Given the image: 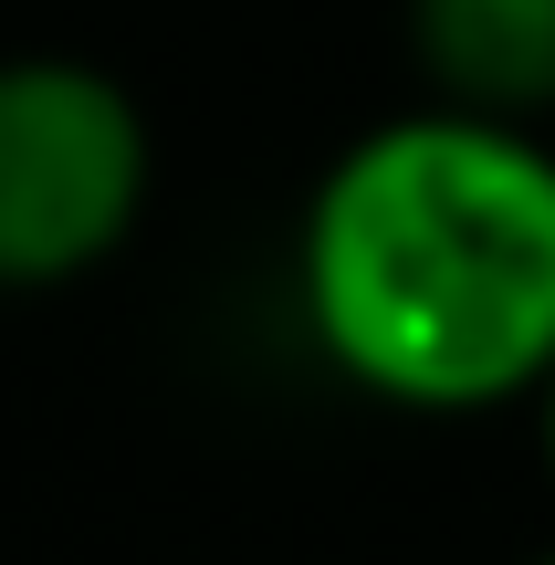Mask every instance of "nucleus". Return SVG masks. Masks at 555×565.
Returning a JSON list of instances; mask_svg holds the SVG:
<instances>
[{
	"mask_svg": "<svg viewBox=\"0 0 555 565\" xmlns=\"http://www.w3.org/2000/svg\"><path fill=\"white\" fill-rule=\"evenodd\" d=\"M293 303L346 387L419 419L514 408L555 366V147L440 95L314 179Z\"/></svg>",
	"mask_w": 555,
	"mask_h": 565,
	"instance_id": "nucleus-1",
	"label": "nucleus"
},
{
	"mask_svg": "<svg viewBox=\"0 0 555 565\" xmlns=\"http://www.w3.org/2000/svg\"><path fill=\"white\" fill-rule=\"evenodd\" d=\"M147 105L84 53H0V294H63L147 221Z\"/></svg>",
	"mask_w": 555,
	"mask_h": 565,
	"instance_id": "nucleus-2",
	"label": "nucleus"
},
{
	"mask_svg": "<svg viewBox=\"0 0 555 565\" xmlns=\"http://www.w3.org/2000/svg\"><path fill=\"white\" fill-rule=\"evenodd\" d=\"M419 74L482 116H545L555 105V0H409Z\"/></svg>",
	"mask_w": 555,
	"mask_h": 565,
	"instance_id": "nucleus-3",
	"label": "nucleus"
},
{
	"mask_svg": "<svg viewBox=\"0 0 555 565\" xmlns=\"http://www.w3.org/2000/svg\"><path fill=\"white\" fill-rule=\"evenodd\" d=\"M535 440H545V482H555V366H545V387H535Z\"/></svg>",
	"mask_w": 555,
	"mask_h": 565,
	"instance_id": "nucleus-4",
	"label": "nucleus"
},
{
	"mask_svg": "<svg viewBox=\"0 0 555 565\" xmlns=\"http://www.w3.org/2000/svg\"><path fill=\"white\" fill-rule=\"evenodd\" d=\"M524 565H555V545H545V555H524Z\"/></svg>",
	"mask_w": 555,
	"mask_h": 565,
	"instance_id": "nucleus-5",
	"label": "nucleus"
}]
</instances>
